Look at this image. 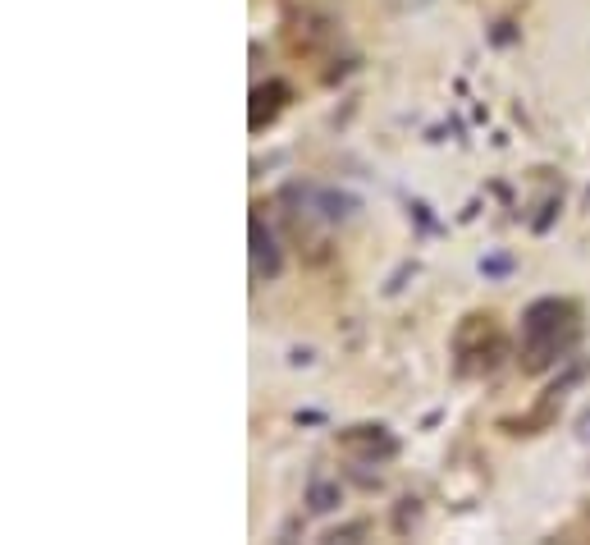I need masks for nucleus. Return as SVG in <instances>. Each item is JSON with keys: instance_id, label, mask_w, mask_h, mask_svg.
<instances>
[{"instance_id": "obj_1", "label": "nucleus", "mask_w": 590, "mask_h": 545, "mask_svg": "<svg viewBox=\"0 0 590 545\" xmlns=\"http://www.w3.org/2000/svg\"><path fill=\"white\" fill-rule=\"evenodd\" d=\"M572 339H577V321H572V307L568 303H536L526 312L522 321V353H526V367L540 371L558 358V353L572 349Z\"/></svg>"}, {"instance_id": "obj_2", "label": "nucleus", "mask_w": 590, "mask_h": 545, "mask_svg": "<svg viewBox=\"0 0 590 545\" xmlns=\"http://www.w3.org/2000/svg\"><path fill=\"white\" fill-rule=\"evenodd\" d=\"M344 449L362 458H389L394 454V436L385 426H353V431H344Z\"/></svg>"}, {"instance_id": "obj_3", "label": "nucleus", "mask_w": 590, "mask_h": 545, "mask_svg": "<svg viewBox=\"0 0 590 545\" xmlns=\"http://www.w3.org/2000/svg\"><path fill=\"white\" fill-rule=\"evenodd\" d=\"M252 262H257V275L261 280H275L279 275V248L270 239V229L261 220H252Z\"/></svg>"}, {"instance_id": "obj_4", "label": "nucleus", "mask_w": 590, "mask_h": 545, "mask_svg": "<svg viewBox=\"0 0 590 545\" xmlns=\"http://www.w3.org/2000/svg\"><path fill=\"white\" fill-rule=\"evenodd\" d=\"M307 504H312L316 513H330L334 504H339V486H330V481H312V491H307Z\"/></svg>"}]
</instances>
